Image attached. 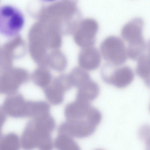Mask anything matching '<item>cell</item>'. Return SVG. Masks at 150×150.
Segmentation results:
<instances>
[{"instance_id": "12", "label": "cell", "mask_w": 150, "mask_h": 150, "mask_svg": "<svg viewBox=\"0 0 150 150\" xmlns=\"http://www.w3.org/2000/svg\"><path fill=\"white\" fill-rule=\"evenodd\" d=\"M78 89L76 100L89 103L95 99L100 92L98 84L91 79Z\"/></svg>"}, {"instance_id": "11", "label": "cell", "mask_w": 150, "mask_h": 150, "mask_svg": "<svg viewBox=\"0 0 150 150\" xmlns=\"http://www.w3.org/2000/svg\"><path fill=\"white\" fill-rule=\"evenodd\" d=\"M101 62L100 53L96 47L91 46L82 48L78 57L81 68L86 70H94L99 67Z\"/></svg>"}, {"instance_id": "6", "label": "cell", "mask_w": 150, "mask_h": 150, "mask_svg": "<svg viewBox=\"0 0 150 150\" xmlns=\"http://www.w3.org/2000/svg\"><path fill=\"white\" fill-rule=\"evenodd\" d=\"M100 50L108 63L115 66L123 64L128 57L127 48L124 41L119 37L109 36L101 42Z\"/></svg>"}, {"instance_id": "5", "label": "cell", "mask_w": 150, "mask_h": 150, "mask_svg": "<svg viewBox=\"0 0 150 150\" xmlns=\"http://www.w3.org/2000/svg\"><path fill=\"white\" fill-rule=\"evenodd\" d=\"M64 114L66 121L72 124L88 125L96 121L95 108L89 102L76 100L66 105Z\"/></svg>"}, {"instance_id": "15", "label": "cell", "mask_w": 150, "mask_h": 150, "mask_svg": "<svg viewBox=\"0 0 150 150\" xmlns=\"http://www.w3.org/2000/svg\"><path fill=\"white\" fill-rule=\"evenodd\" d=\"M45 24L43 37L45 44L48 49L57 50L60 47L62 44L61 33L54 28Z\"/></svg>"}, {"instance_id": "17", "label": "cell", "mask_w": 150, "mask_h": 150, "mask_svg": "<svg viewBox=\"0 0 150 150\" xmlns=\"http://www.w3.org/2000/svg\"><path fill=\"white\" fill-rule=\"evenodd\" d=\"M31 78L37 86L44 88L50 83L52 75L46 67H39L33 71Z\"/></svg>"}, {"instance_id": "9", "label": "cell", "mask_w": 150, "mask_h": 150, "mask_svg": "<svg viewBox=\"0 0 150 150\" xmlns=\"http://www.w3.org/2000/svg\"><path fill=\"white\" fill-rule=\"evenodd\" d=\"M98 29V23L94 19L88 18L81 20L74 31L75 42L82 48L93 46Z\"/></svg>"}, {"instance_id": "19", "label": "cell", "mask_w": 150, "mask_h": 150, "mask_svg": "<svg viewBox=\"0 0 150 150\" xmlns=\"http://www.w3.org/2000/svg\"><path fill=\"white\" fill-rule=\"evenodd\" d=\"M68 75L72 86L78 88L91 79L89 74L79 67L74 68Z\"/></svg>"}, {"instance_id": "20", "label": "cell", "mask_w": 150, "mask_h": 150, "mask_svg": "<svg viewBox=\"0 0 150 150\" xmlns=\"http://www.w3.org/2000/svg\"><path fill=\"white\" fill-rule=\"evenodd\" d=\"M101 150V149H98V150Z\"/></svg>"}, {"instance_id": "7", "label": "cell", "mask_w": 150, "mask_h": 150, "mask_svg": "<svg viewBox=\"0 0 150 150\" xmlns=\"http://www.w3.org/2000/svg\"><path fill=\"white\" fill-rule=\"evenodd\" d=\"M28 71L20 68L11 67L0 74V93L8 95L17 93L20 86L27 82Z\"/></svg>"}, {"instance_id": "2", "label": "cell", "mask_w": 150, "mask_h": 150, "mask_svg": "<svg viewBox=\"0 0 150 150\" xmlns=\"http://www.w3.org/2000/svg\"><path fill=\"white\" fill-rule=\"evenodd\" d=\"M56 126L49 113L34 117L28 123L25 133L24 146L27 150H52L51 134Z\"/></svg>"}, {"instance_id": "14", "label": "cell", "mask_w": 150, "mask_h": 150, "mask_svg": "<svg viewBox=\"0 0 150 150\" xmlns=\"http://www.w3.org/2000/svg\"><path fill=\"white\" fill-rule=\"evenodd\" d=\"M146 50L138 57L136 68L138 75L143 79L145 83L149 86L150 82V58L149 52Z\"/></svg>"}, {"instance_id": "4", "label": "cell", "mask_w": 150, "mask_h": 150, "mask_svg": "<svg viewBox=\"0 0 150 150\" xmlns=\"http://www.w3.org/2000/svg\"><path fill=\"white\" fill-rule=\"evenodd\" d=\"M25 23L23 13L18 8L11 5L0 6V33L12 37L18 34Z\"/></svg>"}, {"instance_id": "18", "label": "cell", "mask_w": 150, "mask_h": 150, "mask_svg": "<svg viewBox=\"0 0 150 150\" xmlns=\"http://www.w3.org/2000/svg\"><path fill=\"white\" fill-rule=\"evenodd\" d=\"M54 145L57 150H81L79 146L73 137L62 133H58Z\"/></svg>"}, {"instance_id": "16", "label": "cell", "mask_w": 150, "mask_h": 150, "mask_svg": "<svg viewBox=\"0 0 150 150\" xmlns=\"http://www.w3.org/2000/svg\"><path fill=\"white\" fill-rule=\"evenodd\" d=\"M47 64V67L59 72L64 70L67 65V61L64 55L60 51L54 50L48 54Z\"/></svg>"}, {"instance_id": "1", "label": "cell", "mask_w": 150, "mask_h": 150, "mask_svg": "<svg viewBox=\"0 0 150 150\" xmlns=\"http://www.w3.org/2000/svg\"><path fill=\"white\" fill-rule=\"evenodd\" d=\"M39 14L40 21L64 34L74 31L81 16L76 3L69 1L52 4L42 9Z\"/></svg>"}, {"instance_id": "10", "label": "cell", "mask_w": 150, "mask_h": 150, "mask_svg": "<svg viewBox=\"0 0 150 150\" xmlns=\"http://www.w3.org/2000/svg\"><path fill=\"white\" fill-rule=\"evenodd\" d=\"M27 100L17 93L8 95L2 106L6 114L14 117H26Z\"/></svg>"}, {"instance_id": "13", "label": "cell", "mask_w": 150, "mask_h": 150, "mask_svg": "<svg viewBox=\"0 0 150 150\" xmlns=\"http://www.w3.org/2000/svg\"><path fill=\"white\" fill-rule=\"evenodd\" d=\"M44 89L45 97L52 104L57 105L62 103L65 92L61 86L54 80Z\"/></svg>"}, {"instance_id": "3", "label": "cell", "mask_w": 150, "mask_h": 150, "mask_svg": "<svg viewBox=\"0 0 150 150\" xmlns=\"http://www.w3.org/2000/svg\"><path fill=\"white\" fill-rule=\"evenodd\" d=\"M144 23L142 18L135 17L127 23L121 30L122 36L128 43L127 56L134 60L148 49L143 35Z\"/></svg>"}, {"instance_id": "8", "label": "cell", "mask_w": 150, "mask_h": 150, "mask_svg": "<svg viewBox=\"0 0 150 150\" xmlns=\"http://www.w3.org/2000/svg\"><path fill=\"white\" fill-rule=\"evenodd\" d=\"M115 66L109 63L105 65L102 71V76L106 83L119 88H124L133 80L134 74L131 69L124 66L114 69Z\"/></svg>"}]
</instances>
